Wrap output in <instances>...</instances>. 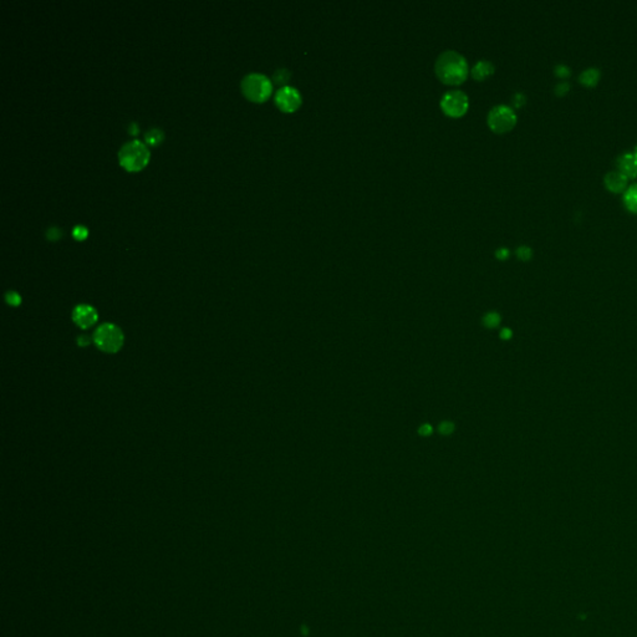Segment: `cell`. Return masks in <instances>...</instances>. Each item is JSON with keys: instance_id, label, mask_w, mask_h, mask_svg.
Here are the masks:
<instances>
[{"instance_id": "cell-1", "label": "cell", "mask_w": 637, "mask_h": 637, "mask_svg": "<svg viewBox=\"0 0 637 637\" xmlns=\"http://www.w3.org/2000/svg\"><path fill=\"white\" fill-rule=\"evenodd\" d=\"M434 70L443 84L459 85L465 81L470 69L463 55L453 50H447L438 56Z\"/></svg>"}, {"instance_id": "cell-2", "label": "cell", "mask_w": 637, "mask_h": 637, "mask_svg": "<svg viewBox=\"0 0 637 637\" xmlns=\"http://www.w3.org/2000/svg\"><path fill=\"white\" fill-rule=\"evenodd\" d=\"M118 159H120L121 166L125 170L136 172V171L142 170L148 163L150 151L142 142L135 140L121 147Z\"/></svg>"}, {"instance_id": "cell-3", "label": "cell", "mask_w": 637, "mask_h": 637, "mask_svg": "<svg viewBox=\"0 0 637 637\" xmlns=\"http://www.w3.org/2000/svg\"><path fill=\"white\" fill-rule=\"evenodd\" d=\"M242 91L245 97L254 102L268 100L273 92L272 81L261 74H249L243 79Z\"/></svg>"}, {"instance_id": "cell-4", "label": "cell", "mask_w": 637, "mask_h": 637, "mask_svg": "<svg viewBox=\"0 0 637 637\" xmlns=\"http://www.w3.org/2000/svg\"><path fill=\"white\" fill-rule=\"evenodd\" d=\"M93 341L101 351L107 354H115L122 347L123 333L116 325L104 324L96 330Z\"/></svg>"}, {"instance_id": "cell-5", "label": "cell", "mask_w": 637, "mask_h": 637, "mask_svg": "<svg viewBox=\"0 0 637 637\" xmlns=\"http://www.w3.org/2000/svg\"><path fill=\"white\" fill-rule=\"evenodd\" d=\"M517 123V114L508 105H497L488 114V125L497 133L508 132Z\"/></svg>"}, {"instance_id": "cell-6", "label": "cell", "mask_w": 637, "mask_h": 637, "mask_svg": "<svg viewBox=\"0 0 637 637\" xmlns=\"http://www.w3.org/2000/svg\"><path fill=\"white\" fill-rule=\"evenodd\" d=\"M468 97L463 91L451 90L441 98V107L446 115L451 117H460L468 110Z\"/></svg>"}, {"instance_id": "cell-7", "label": "cell", "mask_w": 637, "mask_h": 637, "mask_svg": "<svg viewBox=\"0 0 637 637\" xmlns=\"http://www.w3.org/2000/svg\"><path fill=\"white\" fill-rule=\"evenodd\" d=\"M301 95L295 87L284 86L275 93V104L284 112H294L301 105Z\"/></svg>"}, {"instance_id": "cell-8", "label": "cell", "mask_w": 637, "mask_h": 637, "mask_svg": "<svg viewBox=\"0 0 637 637\" xmlns=\"http://www.w3.org/2000/svg\"><path fill=\"white\" fill-rule=\"evenodd\" d=\"M73 319L81 329H89L97 321V311L89 305L76 306L73 313Z\"/></svg>"}, {"instance_id": "cell-9", "label": "cell", "mask_w": 637, "mask_h": 637, "mask_svg": "<svg viewBox=\"0 0 637 637\" xmlns=\"http://www.w3.org/2000/svg\"><path fill=\"white\" fill-rule=\"evenodd\" d=\"M604 184L612 193H624L628 187V178L620 171L614 170L604 176Z\"/></svg>"}, {"instance_id": "cell-10", "label": "cell", "mask_w": 637, "mask_h": 637, "mask_svg": "<svg viewBox=\"0 0 637 637\" xmlns=\"http://www.w3.org/2000/svg\"><path fill=\"white\" fill-rule=\"evenodd\" d=\"M617 171L627 178L637 177V158L631 152H624L616 158Z\"/></svg>"}, {"instance_id": "cell-11", "label": "cell", "mask_w": 637, "mask_h": 637, "mask_svg": "<svg viewBox=\"0 0 637 637\" xmlns=\"http://www.w3.org/2000/svg\"><path fill=\"white\" fill-rule=\"evenodd\" d=\"M622 202L625 208L631 213L637 214V183L631 184L622 193Z\"/></svg>"}, {"instance_id": "cell-12", "label": "cell", "mask_w": 637, "mask_h": 637, "mask_svg": "<svg viewBox=\"0 0 637 637\" xmlns=\"http://www.w3.org/2000/svg\"><path fill=\"white\" fill-rule=\"evenodd\" d=\"M600 77H601L600 69L594 68V66H590V68L584 69V70L581 71L580 75H579V81H580L583 85H585V86L591 87V86H595V85L599 82Z\"/></svg>"}, {"instance_id": "cell-13", "label": "cell", "mask_w": 637, "mask_h": 637, "mask_svg": "<svg viewBox=\"0 0 637 637\" xmlns=\"http://www.w3.org/2000/svg\"><path fill=\"white\" fill-rule=\"evenodd\" d=\"M494 73V65L488 60H481L476 64V66L472 70V76L478 81H482L485 77L492 75Z\"/></svg>"}, {"instance_id": "cell-14", "label": "cell", "mask_w": 637, "mask_h": 637, "mask_svg": "<svg viewBox=\"0 0 637 637\" xmlns=\"http://www.w3.org/2000/svg\"><path fill=\"white\" fill-rule=\"evenodd\" d=\"M501 321V316L499 315L497 311H489L483 316L482 319V324H483L484 327L487 329H495V327L499 326Z\"/></svg>"}, {"instance_id": "cell-15", "label": "cell", "mask_w": 637, "mask_h": 637, "mask_svg": "<svg viewBox=\"0 0 637 637\" xmlns=\"http://www.w3.org/2000/svg\"><path fill=\"white\" fill-rule=\"evenodd\" d=\"M146 142L151 146H157L163 141V132L158 128H152L146 133Z\"/></svg>"}, {"instance_id": "cell-16", "label": "cell", "mask_w": 637, "mask_h": 637, "mask_svg": "<svg viewBox=\"0 0 637 637\" xmlns=\"http://www.w3.org/2000/svg\"><path fill=\"white\" fill-rule=\"evenodd\" d=\"M515 254H517L520 260H530L531 256H533V249L530 247H528V245H520L515 250Z\"/></svg>"}, {"instance_id": "cell-17", "label": "cell", "mask_w": 637, "mask_h": 637, "mask_svg": "<svg viewBox=\"0 0 637 637\" xmlns=\"http://www.w3.org/2000/svg\"><path fill=\"white\" fill-rule=\"evenodd\" d=\"M456 431V424L452 421H443L438 424V432L442 435H451Z\"/></svg>"}, {"instance_id": "cell-18", "label": "cell", "mask_w": 637, "mask_h": 637, "mask_svg": "<svg viewBox=\"0 0 637 637\" xmlns=\"http://www.w3.org/2000/svg\"><path fill=\"white\" fill-rule=\"evenodd\" d=\"M554 74L560 79H566L572 75V69L565 64H556L554 66Z\"/></svg>"}, {"instance_id": "cell-19", "label": "cell", "mask_w": 637, "mask_h": 637, "mask_svg": "<svg viewBox=\"0 0 637 637\" xmlns=\"http://www.w3.org/2000/svg\"><path fill=\"white\" fill-rule=\"evenodd\" d=\"M570 82L567 80H561V81L556 82L555 86H554V92L556 93L558 96H564L565 93H567L570 91Z\"/></svg>"}, {"instance_id": "cell-20", "label": "cell", "mask_w": 637, "mask_h": 637, "mask_svg": "<svg viewBox=\"0 0 637 637\" xmlns=\"http://www.w3.org/2000/svg\"><path fill=\"white\" fill-rule=\"evenodd\" d=\"M289 77H290V73L286 69H279L274 74V80L277 84H284V82L288 81Z\"/></svg>"}, {"instance_id": "cell-21", "label": "cell", "mask_w": 637, "mask_h": 637, "mask_svg": "<svg viewBox=\"0 0 637 637\" xmlns=\"http://www.w3.org/2000/svg\"><path fill=\"white\" fill-rule=\"evenodd\" d=\"M73 236L75 237L77 241H84V239L87 237V229L84 227V225H76V227L74 228Z\"/></svg>"}, {"instance_id": "cell-22", "label": "cell", "mask_w": 637, "mask_h": 637, "mask_svg": "<svg viewBox=\"0 0 637 637\" xmlns=\"http://www.w3.org/2000/svg\"><path fill=\"white\" fill-rule=\"evenodd\" d=\"M432 433H433V427L429 423H423L418 428V434L422 435V437H429Z\"/></svg>"}, {"instance_id": "cell-23", "label": "cell", "mask_w": 637, "mask_h": 637, "mask_svg": "<svg viewBox=\"0 0 637 637\" xmlns=\"http://www.w3.org/2000/svg\"><path fill=\"white\" fill-rule=\"evenodd\" d=\"M7 301L9 303L10 305H15L16 306V305L20 304L21 299H20V296H19L18 294L14 293V291H12V293H8L7 294Z\"/></svg>"}, {"instance_id": "cell-24", "label": "cell", "mask_w": 637, "mask_h": 637, "mask_svg": "<svg viewBox=\"0 0 637 637\" xmlns=\"http://www.w3.org/2000/svg\"><path fill=\"white\" fill-rule=\"evenodd\" d=\"M509 255L510 252L508 248H499L497 252H495V256H497V259H499V260H506V259L509 258Z\"/></svg>"}, {"instance_id": "cell-25", "label": "cell", "mask_w": 637, "mask_h": 637, "mask_svg": "<svg viewBox=\"0 0 637 637\" xmlns=\"http://www.w3.org/2000/svg\"><path fill=\"white\" fill-rule=\"evenodd\" d=\"M513 102H514L515 106L520 107V106H522V105L525 104V96H524L522 92L515 93L514 97H513Z\"/></svg>"}, {"instance_id": "cell-26", "label": "cell", "mask_w": 637, "mask_h": 637, "mask_svg": "<svg viewBox=\"0 0 637 637\" xmlns=\"http://www.w3.org/2000/svg\"><path fill=\"white\" fill-rule=\"evenodd\" d=\"M61 237V231H60L57 228H50L48 230V238L51 239V241H56Z\"/></svg>"}, {"instance_id": "cell-27", "label": "cell", "mask_w": 637, "mask_h": 637, "mask_svg": "<svg viewBox=\"0 0 637 637\" xmlns=\"http://www.w3.org/2000/svg\"><path fill=\"white\" fill-rule=\"evenodd\" d=\"M499 336H500L501 340H510L513 336V331L510 329H508V327H504V329L500 331V335Z\"/></svg>"}, {"instance_id": "cell-28", "label": "cell", "mask_w": 637, "mask_h": 637, "mask_svg": "<svg viewBox=\"0 0 637 637\" xmlns=\"http://www.w3.org/2000/svg\"><path fill=\"white\" fill-rule=\"evenodd\" d=\"M87 344H90V340L86 338V336H81V338H79V345L85 346V345H87Z\"/></svg>"}, {"instance_id": "cell-29", "label": "cell", "mask_w": 637, "mask_h": 637, "mask_svg": "<svg viewBox=\"0 0 637 637\" xmlns=\"http://www.w3.org/2000/svg\"><path fill=\"white\" fill-rule=\"evenodd\" d=\"M137 132H139V131H137V126H136V123H132V125L129 126V133L136 135Z\"/></svg>"}, {"instance_id": "cell-30", "label": "cell", "mask_w": 637, "mask_h": 637, "mask_svg": "<svg viewBox=\"0 0 637 637\" xmlns=\"http://www.w3.org/2000/svg\"><path fill=\"white\" fill-rule=\"evenodd\" d=\"M632 153L635 154V157L637 158V145L635 146V148H633V152H632Z\"/></svg>"}]
</instances>
